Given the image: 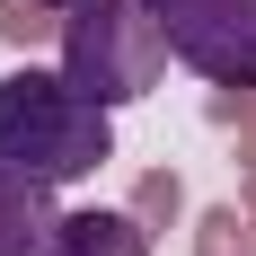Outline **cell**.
Instances as JSON below:
<instances>
[{"label": "cell", "instance_id": "cell-8", "mask_svg": "<svg viewBox=\"0 0 256 256\" xmlns=\"http://www.w3.org/2000/svg\"><path fill=\"white\" fill-rule=\"evenodd\" d=\"M44 36H62L44 0H0V44H44Z\"/></svg>", "mask_w": 256, "mask_h": 256}, {"label": "cell", "instance_id": "cell-10", "mask_svg": "<svg viewBox=\"0 0 256 256\" xmlns=\"http://www.w3.org/2000/svg\"><path fill=\"white\" fill-rule=\"evenodd\" d=\"M238 212H248V230H256V168H248V194H238Z\"/></svg>", "mask_w": 256, "mask_h": 256}, {"label": "cell", "instance_id": "cell-3", "mask_svg": "<svg viewBox=\"0 0 256 256\" xmlns=\"http://www.w3.org/2000/svg\"><path fill=\"white\" fill-rule=\"evenodd\" d=\"M168 36V62L204 71L212 88H256V0H142Z\"/></svg>", "mask_w": 256, "mask_h": 256}, {"label": "cell", "instance_id": "cell-6", "mask_svg": "<svg viewBox=\"0 0 256 256\" xmlns=\"http://www.w3.org/2000/svg\"><path fill=\"white\" fill-rule=\"evenodd\" d=\"M194 256H256V230L238 204H212L204 221H194Z\"/></svg>", "mask_w": 256, "mask_h": 256}, {"label": "cell", "instance_id": "cell-9", "mask_svg": "<svg viewBox=\"0 0 256 256\" xmlns=\"http://www.w3.org/2000/svg\"><path fill=\"white\" fill-rule=\"evenodd\" d=\"M212 124L248 132V159H256V88H212Z\"/></svg>", "mask_w": 256, "mask_h": 256}, {"label": "cell", "instance_id": "cell-2", "mask_svg": "<svg viewBox=\"0 0 256 256\" xmlns=\"http://www.w3.org/2000/svg\"><path fill=\"white\" fill-rule=\"evenodd\" d=\"M168 71V36L150 26L142 0H80L62 18V80L88 106H132Z\"/></svg>", "mask_w": 256, "mask_h": 256}, {"label": "cell", "instance_id": "cell-4", "mask_svg": "<svg viewBox=\"0 0 256 256\" xmlns=\"http://www.w3.org/2000/svg\"><path fill=\"white\" fill-rule=\"evenodd\" d=\"M53 221H62V212H53V186L0 159V256H44Z\"/></svg>", "mask_w": 256, "mask_h": 256}, {"label": "cell", "instance_id": "cell-5", "mask_svg": "<svg viewBox=\"0 0 256 256\" xmlns=\"http://www.w3.org/2000/svg\"><path fill=\"white\" fill-rule=\"evenodd\" d=\"M44 256H150V230H142L132 212L88 204V212H62V221H53V248Z\"/></svg>", "mask_w": 256, "mask_h": 256}, {"label": "cell", "instance_id": "cell-11", "mask_svg": "<svg viewBox=\"0 0 256 256\" xmlns=\"http://www.w3.org/2000/svg\"><path fill=\"white\" fill-rule=\"evenodd\" d=\"M44 9H80V0H44Z\"/></svg>", "mask_w": 256, "mask_h": 256}, {"label": "cell", "instance_id": "cell-7", "mask_svg": "<svg viewBox=\"0 0 256 256\" xmlns=\"http://www.w3.org/2000/svg\"><path fill=\"white\" fill-rule=\"evenodd\" d=\"M132 221H142V230H168V221H177V212H186V186H177V168H150V177H142V186H132Z\"/></svg>", "mask_w": 256, "mask_h": 256}, {"label": "cell", "instance_id": "cell-1", "mask_svg": "<svg viewBox=\"0 0 256 256\" xmlns=\"http://www.w3.org/2000/svg\"><path fill=\"white\" fill-rule=\"evenodd\" d=\"M0 159H9V168H26V177H44V186L88 177V168H106V159H115L106 106H88L62 71L18 62V71L0 80Z\"/></svg>", "mask_w": 256, "mask_h": 256}]
</instances>
